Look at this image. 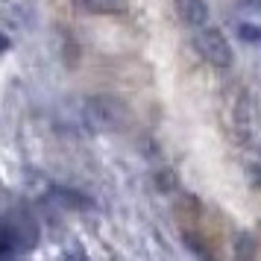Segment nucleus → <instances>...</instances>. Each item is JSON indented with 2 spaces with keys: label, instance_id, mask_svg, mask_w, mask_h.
<instances>
[{
  "label": "nucleus",
  "instance_id": "1",
  "mask_svg": "<svg viewBox=\"0 0 261 261\" xmlns=\"http://www.w3.org/2000/svg\"><path fill=\"white\" fill-rule=\"evenodd\" d=\"M194 44H197L200 56L208 62V65L220 68V71L232 68V62H235L232 44H229V38H226L217 27H202L200 33H197V38H194Z\"/></svg>",
  "mask_w": 261,
  "mask_h": 261
},
{
  "label": "nucleus",
  "instance_id": "2",
  "mask_svg": "<svg viewBox=\"0 0 261 261\" xmlns=\"http://www.w3.org/2000/svg\"><path fill=\"white\" fill-rule=\"evenodd\" d=\"M88 120L100 129H120L126 123V106L115 97H94L88 100Z\"/></svg>",
  "mask_w": 261,
  "mask_h": 261
},
{
  "label": "nucleus",
  "instance_id": "3",
  "mask_svg": "<svg viewBox=\"0 0 261 261\" xmlns=\"http://www.w3.org/2000/svg\"><path fill=\"white\" fill-rule=\"evenodd\" d=\"M173 6H176V15L182 24L194 27V30L208 27V6H205V0H173Z\"/></svg>",
  "mask_w": 261,
  "mask_h": 261
},
{
  "label": "nucleus",
  "instance_id": "4",
  "mask_svg": "<svg viewBox=\"0 0 261 261\" xmlns=\"http://www.w3.org/2000/svg\"><path fill=\"white\" fill-rule=\"evenodd\" d=\"M56 200L62 205H68V208H76V212H85V208H91V200L80 194V191H68V188H56Z\"/></svg>",
  "mask_w": 261,
  "mask_h": 261
},
{
  "label": "nucleus",
  "instance_id": "5",
  "mask_svg": "<svg viewBox=\"0 0 261 261\" xmlns=\"http://www.w3.org/2000/svg\"><path fill=\"white\" fill-rule=\"evenodd\" d=\"M76 6H80V9H85V12H94V15L120 12V3H118V0H76Z\"/></svg>",
  "mask_w": 261,
  "mask_h": 261
},
{
  "label": "nucleus",
  "instance_id": "6",
  "mask_svg": "<svg viewBox=\"0 0 261 261\" xmlns=\"http://www.w3.org/2000/svg\"><path fill=\"white\" fill-rule=\"evenodd\" d=\"M249 252H252V241H249V235H241V244H238L241 261H249Z\"/></svg>",
  "mask_w": 261,
  "mask_h": 261
},
{
  "label": "nucleus",
  "instance_id": "7",
  "mask_svg": "<svg viewBox=\"0 0 261 261\" xmlns=\"http://www.w3.org/2000/svg\"><path fill=\"white\" fill-rule=\"evenodd\" d=\"M62 261H85V255L80 252V249H73V252H68V255H65Z\"/></svg>",
  "mask_w": 261,
  "mask_h": 261
},
{
  "label": "nucleus",
  "instance_id": "8",
  "mask_svg": "<svg viewBox=\"0 0 261 261\" xmlns=\"http://www.w3.org/2000/svg\"><path fill=\"white\" fill-rule=\"evenodd\" d=\"M6 47H9V38H6V36H0V50H6Z\"/></svg>",
  "mask_w": 261,
  "mask_h": 261
},
{
  "label": "nucleus",
  "instance_id": "9",
  "mask_svg": "<svg viewBox=\"0 0 261 261\" xmlns=\"http://www.w3.org/2000/svg\"><path fill=\"white\" fill-rule=\"evenodd\" d=\"M255 179H258V182H261V167H258V170H255Z\"/></svg>",
  "mask_w": 261,
  "mask_h": 261
}]
</instances>
